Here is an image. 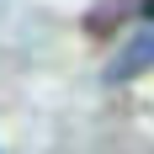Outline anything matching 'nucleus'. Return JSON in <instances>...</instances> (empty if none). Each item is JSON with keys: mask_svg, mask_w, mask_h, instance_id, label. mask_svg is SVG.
<instances>
[{"mask_svg": "<svg viewBox=\"0 0 154 154\" xmlns=\"http://www.w3.org/2000/svg\"><path fill=\"white\" fill-rule=\"evenodd\" d=\"M143 69H154V32L133 37V43L122 48V59H112L106 80H133V75H143Z\"/></svg>", "mask_w": 154, "mask_h": 154, "instance_id": "1", "label": "nucleus"}]
</instances>
